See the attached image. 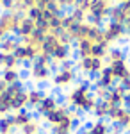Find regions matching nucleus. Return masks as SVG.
Returning a JSON list of instances; mask_svg holds the SVG:
<instances>
[{
  "label": "nucleus",
  "instance_id": "a878e982",
  "mask_svg": "<svg viewBox=\"0 0 130 134\" xmlns=\"http://www.w3.org/2000/svg\"><path fill=\"white\" fill-rule=\"evenodd\" d=\"M127 18H128V14H127L125 11L121 9L120 4L112 5V9H110V14H109V21H116V23H123V25H125Z\"/></svg>",
  "mask_w": 130,
  "mask_h": 134
},
{
  "label": "nucleus",
  "instance_id": "de8ad7c7",
  "mask_svg": "<svg viewBox=\"0 0 130 134\" xmlns=\"http://www.w3.org/2000/svg\"><path fill=\"white\" fill-rule=\"evenodd\" d=\"M16 2H21V0H16Z\"/></svg>",
  "mask_w": 130,
  "mask_h": 134
},
{
  "label": "nucleus",
  "instance_id": "bb28decb",
  "mask_svg": "<svg viewBox=\"0 0 130 134\" xmlns=\"http://www.w3.org/2000/svg\"><path fill=\"white\" fill-rule=\"evenodd\" d=\"M87 129H89V134H110V127L105 120H96L87 125Z\"/></svg>",
  "mask_w": 130,
  "mask_h": 134
},
{
  "label": "nucleus",
  "instance_id": "4468645a",
  "mask_svg": "<svg viewBox=\"0 0 130 134\" xmlns=\"http://www.w3.org/2000/svg\"><path fill=\"white\" fill-rule=\"evenodd\" d=\"M57 105H59V100H57V97H54V95H46V97L43 98V102L38 105L36 113L39 114V116H46V114L52 113V111H54Z\"/></svg>",
  "mask_w": 130,
  "mask_h": 134
},
{
  "label": "nucleus",
  "instance_id": "b1692460",
  "mask_svg": "<svg viewBox=\"0 0 130 134\" xmlns=\"http://www.w3.org/2000/svg\"><path fill=\"white\" fill-rule=\"evenodd\" d=\"M20 43H21V41L16 38V36L4 38V40H2V43H0V52H4V54H14L16 47H18Z\"/></svg>",
  "mask_w": 130,
  "mask_h": 134
},
{
  "label": "nucleus",
  "instance_id": "6ab92c4d",
  "mask_svg": "<svg viewBox=\"0 0 130 134\" xmlns=\"http://www.w3.org/2000/svg\"><path fill=\"white\" fill-rule=\"evenodd\" d=\"M29 107V93L27 90L25 91L18 93L14 98H13V104H11V109H13V113H16V111H21V109H27Z\"/></svg>",
  "mask_w": 130,
  "mask_h": 134
},
{
  "label": "nucleus",
  "instance_id": "49530a36",
  "mask_svg": "<svg viewBox=\"0 0 130 134\" xmlns=\"http://www.w3.org/2000/svg\"><path fill=\"white\" fill-rule=\"evenodd\" d=\"M2 2H4V0H0V4H2Z\"/></svg>",
  "mask_w": 130,
  "mask_h": 134
},
{
  "label": "nucleus",
  "instance_id": "f3484780",
  "mask_svg": "<svg viewBox=\"0 0 130 134\" xmlns=\"http://www.w3.org/2000/svg\"><path fill=\"white\" fill-rule=\"evenodd\" d=\"M73 45H75V54H77L79 59H82V57H91L93 45H94L93 41H89V40L86 38V40H79V41H75Z\"/></svg>",
  "mask_w": 130,
  "mask_h": 134
},
{
  "label": "nucleus",
  "instance_id": "7ed1b4c3",
  "mask_svg": "<svg viewBox=\"0 0 130 134\" xmlns=\"http://www.w3.org/2000/svg\"><path fill=\"white\" fill-rule=\"evenodd\" d=\"M77 68L82 73L91 75V79H96L100 72L105 68V61L96 59V57H82V59H77Z\"/></svg>",
  "mask_w": 130,
  "mask_h": 134
},
{
  "label": "nucleus",
  "instance_id": "5701e85b",
  "mask_svg": "<svg viewBox=\"0 0 130 134\" xmlns=\"http://www.w3.org/2000/svg\"><path fill=\"white\" fill-rule=\"evenodd\" d=\"M20 61L14 57V54H4L0 52V68L2 70H11V68H18Z\"/></svg>",
  "mask_w": 130,
  "mask_h": 134
},
{
  "label": "nucleus",
  "instance_id": "79ce46f5",
  "mask_svg": "<svg viewBox=\"0 0 130 134\" xmlns=\"http://www.w3.org/2000/svg\"><path fill=\"white\" fill-rule=\"evenodd\" d=\"M116 2H118V4H120V2H125V0H116Z\"/></svg>",
  "mask_w": 130,
  "mask_h": 134
},
{
  "label": "nucleus",
  "instance_id": "f8f14e48",
  "mask_svg": "<svg viewBox=\"0 0 130 134\" xmlns=\"http://www.w3.org/2000/svg\"><path fill=\"white\" fill-rule=\"evenodd\" d=\"M34 31H36V21L30 20L29 16L25 14V16L20 20V23H18V29H16V34H14V36L21 41V40L30 38V34H32Z\"/></svg>",
  "mask_w": 130,
  "mask_h": 134
},
{
  "label": "nucleus",
  "instance_id": "f704fd0d",
  "mask_svg": "<svg viewBox=\"0 0 130 134\" xmlns=\"http://www.w3.org/2000/svg\"><path fill=\"white\" fill-rule=\"evenodd\" d=\"M57 2H59V5L64 11H70L75 7V0H57Z\"/></svg>",
  "mask_w": 130,
  "mask_h": 134
},
{
  "label": "nucleus",
  "instance_id": "37998d69",
  "mask_svg": "<svg viewBox=\"0 0 130 134\" xmlns=\"http://www.w3.org/2000/svg\"><path fill=\"white\" fill-rule=\"evenodd\" d=\"M2 40H4V38H2V36H0V43H2Z\"/></svg>",
  "mask_w": 130,
  "mask_h": 134
},
{
  "label": "nucleus",
  "instance_id": "1a4fd4ad",
  "mask_svg": "<svg viewBox=\"0 0 130 134\" xmlns=\"http://www.w3.org/2000/svg\"><path fill=\"white\" fill-rule=\"evenodd\" d=\"M79 113H75L68 116L64 122H61L59 125H52L50 127V134H73V131L79 127Z\"/></svg>",
  "mask_w": 130,
  "mask_h": 134
},
{
  "label": "nucleus",
  "instance_id": "f257e3e1",
  "mask_svg": "<svg viewBox=\"0 0 130 134\" xmlns=\"http://www.w3.org/2000/svg\"><path fill=\"white\" fill-rule=\"evenodd\" d=\"M96 102H98V98H96V95L93 91V84L89 81L77 84L66 95V105H70L77 113H93Z\"/></svg>",
  "mask_w": 130,
  "mask_h": 134
},
{
  "label": "nucleus",
  "instance_id": "4be33fe9",
  "mask_svg": "<svg viewBox=\"0 0 130 134\" xmlns=\"http://www.w3.org/2000/svg\"><path fill=\"white\" fill-rule=\"evenodd\" d=\"M29 93V107L30 109H38V105L43 102V98L46 97V93L43 90H38V88H32V90H27Z\"/></svg>",
  "mask_w": 130,
  "mask_h": 134
},
{
  "label": "nucleus",
  "instance_id": "8fccbe9b",
  "mask_svg": "<svg viewBox=\"0 0 130 134\" xmlns=\"http://www.w3.org/2000/svg\"><path fill=\"white\" fill-rule=\"evenodd\" d=\"M112 2H114V0H112Z\"/></svg>",
  "mask_w": 130,
  "mask_h": 134
},
{
  "label": "nucleus",
  "instance_id": "473e14b6",
  "mask_svg": "<svg viewBox=\"0 0 130 134\" xmlns=\"http://www.w3.org/2000/svg\"><path fill=\"white\" fill-rule=\"evenodd\" d=\"M41 13H43V9H39V7H38V5H36V7H30L29 11H27V16H29L30 20H39L41 18Z\"/></svg>",
  "mask_w": 130,
  "mask_h": 134
},
{
  "label": "nucleus",
  "instance_id": "2f4dec72",
  "mask_svg": "<svg viewBox=\"0 0 130 134\" xmlns=\"http://www.w3.org/2000/svg\"><path fill=\"white\" fill-rule=\"evenodd\" d=\"M66 13H70L71 18H73L75 21H79V23H84V21H86V16H87V14H86L82 9H79V7H73V9L66 11Z\"/></svg>",
  "mask_w": 130,
  "mask_h": 134
},
{
  "label": "nucleus",
  "instance_id": "09e8293b",
  "mask_svg": "<svg viewBox=\"0 0 130 134\" xmlns=\"http://www.w3.org/2000/svg\"><path fill=\"white\" fill-rule=\"evenodd\" d=\"M13 134H16V132H13Z\"/></svg>",
  "mask_w": 130,
  "mask_h": 134
},
{
  "label": "nucleus",
  "instance_id": "20e7f679",
  "mask_svg": "<svg viewBox=\"0 0 130 134\" xmlns=\"http://www.w3.org/2000/svg\"><path fill=\"white\" fill-rule=\"evenodd\" d=\"M112 122V125L123 129L125 132L130 129V114H128V109L125 105H118V107H110V113H109V118Z\"/></svg>",
  "mask_w": 130,
  "mask_h": 134
},
{
  "label": "nucleus",
  "instance_id": "58836bf2",
  "mask_svg": "<svg viewBox=\"0 0 130 134\" xmlns=\"http://www.w3.org/2000/svg\"><path fill=\"white\" fill-rule=\"evenodd\" d=\"M5 88H7V84L4 82V81H2V77H0V95L5 91Z\"/></svg>",
  "mask_w": 130,
  "mask_h": 134
},
{
  "label": "nucleus",
  "instance_id": "dca6fc26",
  "mask_svg": "<svg viewBox=\"0 0 130 134\" xmlns=\"http://www.w3.org/2000/svg\"><path fill=\"white\" fill-rule=\"evenodd\" d=\"M110 70H112V75H114V79L120 82L123 81L125 77H128L130 75V66H128V61L125 59V61H118V63H112L109 64Z\"/></svg>",
  "mask_w": 130,
  "mask_h": 134
},
{
  "label": "nucleus",
  "instance_id": "423d86ee",
  "mask_svg": "<svg viewBox=\"0 0 130 134\" xmlns=\"http://www.w3.org/2000/svg\"><path fill=\"white\" fill-rule=\"evenodd\" d=\"M73 113H75V111L71 109L70 105H66V104H59L52 113H48L46 116H43V120L52 127V125H59L61 122H64V120H66L68 116H71Z\"/></svg>",
  "mask_w": 130,
  "mask_h": 134
},
{
  "label": "nucleus",
  "instance_id": "aec40b11",
  "mask_svg": "<svg viewBox=\"0 0 130 134\" xmlns=\"http://www.w3.org/2000/svg\"><path fill=\"white\" fill-rule=\"evenodd\" d=\"M70 55H71V47H70V45H59L57 50L54 52V55H52L54 64H61V63L68 61Z\"/></svg>",
  "mask_w": 130,
  "mask_h": 134
},
{
  "label": "nucleus",
  "instance_id": "9b49d317",
  "mask_svg": "<svg viewBox=\"0 0 130 134\" xmlns=\"http://www.w3.org/2000/svg\"><path fill=\"white\" fill-rule=\"evenodd\" d=\"M116 79H114V75H112V70H110L109 64H105V68L100 72V75L94 79V82H93V88H103V90H112L114 86H116Z\"/></svg>",
  "mask_w": 130,
  "mask_h": 134
},
{
  "label": "nucleus",
  "instance_id": "f03ea898",
  "mask_svg": "<svg viewBox=\"0 0 130 134\" xmlns=\"http://www.w3.org/2000/svg\"><path fill=\"white\" fill-rule=\"evenodd\" d=\"M25 14L18 13V11H4L0 14V36L2 38H9L16 34L18 23Z\"/></svg>",
  "mask_w": 130,
  "mask_h": 134
},
{
  "label": "nucleus",
  "instance_id": "a18cd8bd",
  "mask_svg": "<svg viewBox=\"0 0 130 134\" xmlns=\"http://www.w3.org/2000/svg\"><path fill=\"white\" fill-rule=\"evenodd\" d=\"M127 134H130V129H128V131H127Z\"/></svg>",
  "mask_w": 130,
  "mask_h": 134
},
{
  "label": "nucleus",
  "instance_id": "9d476101",
  "mask_svg": "<svg viewBox=\"0 0 130 134\" xmlns=\"http://www.w3.org/2000/svg\"><path fill=\"white\" fill-rule=\"evenodd\" d=\"M29 75L32 81H36V82H46V81H50L54 72H52V66L48 64H38V63H32V66H30L29 70Z\"/></svg>",
  "mask_w": 130,
  "mask_h": 134
},
{
  "label": "nucleus",
  "instance_id": "c9c22d12",
  "mask_svg": "<svg viewBox=\"0 0 130 134\" xmlns=\"http://www.w3.org/2000/svg\"><path fill=\"white\" fill-rule=\"evenodd\" d=\"M0 5H2L4 11H14V7H16V0H4Z\"/></svg>",
  "mask_w": 130,
  "mask_h": 134
},
{
  "label": "nucleus",
  "instance_id": "4c0bfd02",
  "mask_svg": "<svg viewBox=\"0 0 130 134\" xmlns=\"http://www.w3.org/2000/svg\"><path fill=\"white\" fill-rule=\"evenodd\" d=\"M123 105H125V107H130V91L125 95V98H123Z\"/></svg>",
  "mask_w": 130,
  "mask_h": 134
},
{
  "label": "nucleus",
  "instance_id": "ddd939ff",
  "mask_svg": "<svg viewBox=\"0 0 130 134\" xmlns=\"http://www.w3.org/2000/svg\"><path fill=\"white\" fill-rule=\"evenodd\" d=\"M62 45L59 40V36L57 34H54V32H48L46 34V38H45V41L41 45V54H45V55H54V52L57 50V47Z\"/></svg>",
  "mask_w": 130,
  "mask_h": 134
},
{
  "label": "nucleus",
  "instance_id": "cd10ccee",
  "mask_svg": "<svg viewBox=\"0 0 130 134\" xmlns=\"http://www.w3.org/2000/svg\"><path fill=\"white\" fill-rule=\"evenodd\" d=\"M127 59V54L125 50H121L118 47H112L105 57V64H112V63H118V61H125Z\"/></svg>",
  "mask_w": 130,
  "mask_h": 134
},
{
  "label": "nucleus",
  "instance_id": "412c9836",
  "mask_svg": "<svg viewBox=\"0 0 130 134\" xmlns=\"http://www.w3.org/2000/svg\"><path fill=\"white\" fill-rule=\"evenodd\" d=\"M110 107H112V105H110L107 100H98L96 105H94V109H93L94 118H96V120H105V118H109Z\"/></svg>",
  "mask_w": 130,
  "mask_h": 134
},
{
  "label": "nucleus",
  "instance_id": "c85d7f7f",
  "mask_svg": "<svg viewBox=\"0 0 130 134\" xmlns=\"http://www.w3.org/2000/svg\"><path fill=\"white\" fill-rule=\"evenodd\" d=\"M41 129H43V125H41V120L39 118H32L27 125H23L20 129L21 134H41Z\"/></svg>",
  "mask_w": 130,
  "mask_h": 134
},
{
  "label": "nucleus",
  "instance_id": "72a5a7b5",
  "mask_svg": "<svg viewBox=\"0 0 130 134\" xmlns=\"http://www.w3.org/2000/svg\"><path fill=\"white\" fill-rule=\"evenodd\" d=\"M73 23H79V21H75V20H73L70 13H66V14L62 16V31H68V29H70Z\"/></svg>",
  "mask_w": 130,
  "mask_h": 134
},
{
  "label": "nucleus",
  "instance_id": "c756f323",
  "mask_svg": "<svg viewBox=\"0 0 130 134\" xmlns=\"http://www.w3.org/2000/svg\"><path fill=\"white\" fill-rule=\"evenodd\" d=\"M112 48V45L109 43H103V45H93V52H91V57H96V59H103L107 57L109 50Z\"/></svg>",
  "mask_w": 130,
  "mask_h": 134
},
{
  "label": "nucleus",
  "instance_id": "39448f33",
  "mask_svg": "<svg viewBox=\"0 0 130 134\" xmlns=\"http://www.w3.org/2000/svg\"><path fill=\"white\" fill-rule=\"evenodd\" d=\"M103 32H105V40L110 45L121 41L125 36H128L127 34V27L123 23H116V21H107L105 27H103Z\"/></svg>",
  "mask_w": 130,
  "mask_h": 134
},
{
  "label": "nucleus",
  "instance_id": "7c9ffc66",
  "mask_svg": "<svg viewBox=\"0 0 130 134\" xmlns=\"http://www.w3.org/2000/svg\"><path fill=\"white\" fill-rule=\"evenodd\" d=\"M14 124L11 120V114L5 116V118H0V134H13L14 132Z\"/></svg>",
  "mask_w": 130,
  "mask_h": 134
},
{
  "label": "nucleus",
  "instance_id": "c03bdc74",
  "mask_svg": "<svg viewBox=\"0 0 130 134\" xmlns=\"http://www.w3.org/2000/svg\"><path fill=\"white\" fill-rule=\"evenodd\" d=\"M127 109H128V114H130V107H127Z\"/></svg>",
  "mask_w": 130,
  "mask_h": 134
},
{
  "label": "nucleus",
  "instance_id": "3c124183",
  "mask_svg": "<svg viewBox=\"0 0 130 134\" xmlns=\"http://www.w3.org/2000/svg\"><path fill=\"white\" fill-rule=\"evenodd\" d=\"M41 134H43V132H41Z\"/></svg>",
  "mask_w": 130,
  "mask_h": 134
},
{
  "label": "nucleus",
  "instance_id": "e433bc0d",
  "mask_svg": "<svg viewBox=\"0 0 130 134\" xmlns=\"http://www.w3.org/2000/svg\"><path fill=\"white\" fill-rule=\"evenodd\" d=\"M120 86H121V88H123L127 93L130 91V75H128V77H125L123 81H120Z\"/></svg>",
  "mask_w": 130,
  "mask_h": 134
},
{
  "label": "nucleus",
  "instance_id": "0eeeda50",
  "mask_svg": "<svg viewBox=\"0 0 130 134\" xmlns=\"http://www.w3.org/2000/svg\"><path fill=\"white\" fill-rule=\"evenodd\" d=\"M77 81V72L75 68H70V70H64V68H59L57 72H54L52 75V84L55 88H66Z\"/></svg>",
  "mask_w": 130,
  "mask_h": 134
},
{
  "label": "nucleus",
  "instance_id": "2eb2a0df",
  "mask_svg": "<svg viewBox=\"0 0 130 134\" xmlns=\"http://www.w3.org/2000/svg\"><path fill=\"white\" fill-rule=\"evenodd\" d=\"M125 95H127V91L121 88L120 84H116L112 90H109L105 100H107L112 107H118V105H123V98H125Z\"/></svg>",
  "mask_w": 130,
  "mask_h": 134
},
{
  "label": "nucleus",
  "instance_id": "393cba45",
  "mask_svg": "<svg viewBox=\"0 0 130 134\" xmlns=\"http://www.w3.org/2000/svg\"><path fill=\"white\" fill-rule=\"evenodd\" d=\"M0 77H2V81L7 84H14L18 82V81H21V73L18 68H11V70H2V73H0Z\"/></svg>",
  "mask_w": 130,
  "mask_h": 134
},
{
  "label": "nucleus",
  "instance_id": "6e6552de",
  "mask_svg": "<svg viewBox=\"0 0 130 134\" xmlns=\"http://www.w3.org/2000/svg\"><path fill=\"white\" fill-rule=\"evenodd\" d=\"M112 0H93L91 2V7H89V13L91 16H96L100 20H107L109 21V14H110V9H112Z\"/></svg>",
  "mask_w": 130,
  "mask_h": 134
},
{
  "label": "nucleus",
  "instance_id": "a211bd4d",
  "mask_svg": "<svg viewBox=\"0 0 130 134\" xmlns=\"http://www.w3.org/2000/svg\"><path fill=\"white\" fill-rule=\"evenodd\" d=\"M32 118L34 116H32V113H30L29 109H21V111H16V113L11 114V120H13V124H14L16 129H21L23 125H27Z\"/></svg>",
  "mask_w": 130,
  "mask_h": 134
},
{
  "label": "nucleus",
  "instance_id": "a19ab883",
  "mask_svg": "<svg viewBox=\"0 0 130 134\" xmlns=\"http://www.w3.org/2000/svg\"><path fill=\"white\" fill-rule=\"evenodd\" d=\"M79 134H89V129L86 127V129H82V131H79Z\"/></svg>",
  "mask_w": 130,
  "mask_h": 134
},
{
  "label": "nucleus",
  "instance_id": "ea45409f",
  "mask_svg": "<svg viewBox=\"0 0 130 134\" xmlns=\"http://www.w3.org/2000/svg\"><path fill=\"white\" fill-rule=\"evenodd\" d=\"M125 27H127V34L130 36V16L127 18V21H125Z\"/></svg>",
  "mask_w": 130,
  "mask_h": 134
}]
</instances>
